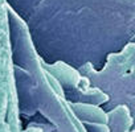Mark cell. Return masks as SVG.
Instances as JSON below:
<instances>
[{"label":"cell","instance_id":"cell-1","mask_svg":"<svg viewBox=\"0 0 135 132\" xmlns=\"http://www.w3.org/2000/svg\"><path fill=\"white\" fill-rule=\"evenodd\" d=\"M8 11L7 0H0V27L3 28H8Z\"/></svg>","mask_w":135,"mask_h":132}]
</instances>
